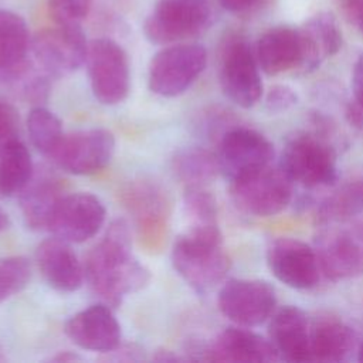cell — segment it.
I'll return each instance as SVG.
<instances>
[{
    "label": "cell",
    "instance_id": "f1b7e54d",
    "mask_svg": "<svg viewBox=\"0 0 363 363\" xmlns=\"http://www.w3.org/2000/svg\"><path fill=\"white\" fill-rule=\"evenodd\" d=\"M27 132L31 145L48 157L64 136L60 119L44 106H35L30 111L27 116Z\"/></svg>",
    "mask_w": 363,
    "mask_h": 363
},
{
    "label": "cell",
    "instance_id": "d4e9b609",
    "mask_svg": "<svg viewBox=\"0 0 363 363\" xmlns=\"http://www.w3.org/2000/svg\"><path fill=\"white\" fill-rule=\"evenodd\" d=\"M31 37L23 16L0 9V72L20 69L30 52Z\"/></svg>",
    "mask_w": 363,
    "mask_h": 363
},
{
    "label": "cell",
    "instance_id": "ac0fdd59",
    "mask_svg": "<svg viewBox=\"0 0 363 363\" xmlns=\"http://www.w3.org/2000/svg\"><path fill=\"white\" fill-rule=\"evenodd\" d=\"M35 262L45 282L60 292H74L84 282V265L69 242L61 238L41 241L35 250Z\"/></svg>",
    "mask_w": 363,
    "mask_h": 363
},
{
    "label": "cell",
    "instance_id": "cb8c5ba5",
    "mask_svg": "<svg viewBox=\"0 0 363 363\" xmlns=\"http://www.w3.org/2000/svg\"><path fill=\"white\" fill-rule=\"evenodd\" d=\"M354 350V335L340 319L320 316L311 325L312 360L339 363Z\"/></svg>",
    "mask_w": 363,
    "mask_h": 363
},
{
    "label": "cell",
    "instance_id": "f35d334b",
    "mask_svg": "<svg viewBox=\"0 0 363 363\" xmlns=\"http://www.w3.org/2000/svg\"><path fill=\"white\" fill-rule=\"evenodd\" d=\"M159 354L155 356V360H159V362H174V360H180V357H177L176 354H172V352L169 350H162V352H157Z\"/></svg>",
    "mask_w": 363,
    "mask_h": 363
},
{
    "label": "cell",
    "instance_id": "e0dca14e",
    "mask_svg": "<svg viewBox=\"0 0 363 363\" xmlns=\"http://www.w3.org/2000/svg\"><path fill=\"white\" fill-rule=\"evenodd\" d=\"M68 339L84 350L113 352L121 345V325L108 303L91 305L64 323Z\"/></svg>",
    "mask_w": 363,
    "mask_h": 363
},
{
    "label": "cell",
    "instance_id": "9c48e42d",
    "mask_svg": "<svg viewBox=\"0 0 363 363\" xmlns=\"http://www.w3.org/2000/svg\"><path fill=\"white\" fill-rule=\"evenodd\" d=\"M115 153L113 135L102 128L64 133L50 155L52 162L67 173L94 174L109 164Z\"/></svg>",
    "mask_w": 363,
    "mask_h": 363
},
{
    "label": "cell",
    "instance_id": "8fae6325",
    "mask_svg": "<svg viewBox=\"0 0 363 363\" xmlns=\"http://www.w3.org/2000/svg\"><path fill=\"white\" fill-rule=\"evenodd\" d=\"M220 84L225 96L241 108H251L259 101V65L245 40L234 38L225 45L220 64Z\"/></svg>",
    "mask_w": 363,
    "mask_h": 363
},
{
    "label": "cell",
    "instance_id": "6da1fadb",
    "mask_svg": "<svg viewBox=\"0 0 363 363\" xmlns=\"http://www.w3.org/2000/svg\"><path fill=\"white\" fill-rule=\"evenodd\" d=\"M85 278L95 295L109 306L142 289L150 279L149 271L132 252L130 231L125 220H115L105 235L86 252Z\"/></svg>",
    "mask_w": 363,
    "mask_h": 363
},
{
    "label": "cell",
    "instance_id": "4fadbf2b",
    "mask_svg": "<svg viewBox=\"0 0 363 363\" xmlns=\"http://www.w3.org/2000/svg\"><path fill=\"white\" fill-rule=\"evenodd\" d=\"M274 157L271 142L248 128H233L220 140L217 160L220 173L230 182L269 164Z\"/></svg>",
    "mask_w": 363,
    "mask_h": 363
},
{
    "label": "cell",
    "instance_id": "ab89813d",
    "mask_svg": "<svg viewBox=\"0 0 363 363\" xmlns=\"http://www.w3.org/2000/svg\"><path fill=\"white\" fill-rule=\"evenodd\" d=\"M9 216L7 213L0 207V233L9 227Z\"/></svg>",
    "mask_w": 363,
    "mask_h": 363
},
{
    "label": "cell",
    "instance_id": "1f68e13d",
    "mask_svg": "<svg viewBox=\"0 0 363 363\" xmlns=\"http://www.w3.org/2000/svg\"><path fill=\"white\" fill-rule=\"evenodd\" d=\"M92 0H47L50 17L55 24L81 26L88 17Z\"/></svg>",
    "mask_w": 363,
    "mask_h": 363
},
{
    "label": "cell",
    "instance_id": "5bb4252c",
    "mask_svg": "<svg viewBox=\"0 0 363 363\" xmlns=\"http://www.w3.org/2000/svg\"><path fill=\"white\" fill-rule=\"evenodd\" d=\"M123 200L133 214L140 242L152 251L159 250L169 220V201L163 190L155 183L139 180L125 189Z\"/></svg>",
    "mask_w": 363,
    "mask_h": 363
},
{
    "label": "cell",
    "instance_id": "8d00e7d4",
    "mask_svg": "<svg viewBox=\"0 0 363 363\" xmlns=\"http://www.w3.org/2000/svg\"><path fill=\"white\" fill-rule=\"evenodd\" d=\"M223 9L230 13H248L257 7H259L265 0H218Z\"/></svg>",
    "mask_w": 363,
    "mask_h": 363
},
{
    "label": "cell",
    "instance_id": "7a4b0ae2",
    "mask_svg": "<svg viewBox=\"0 0 363 363\" xmlns=\"http://www.w3.org/2000/svg\"><path fill=\"white\" fill-rule=\"evenodd\" d=\"M172 264L183 281L199 294L218 285L230 269L217 223L193 224L173 244Z\"/></svg>",
    "mask_w": 363,
    "mask_h": 363
},
{
    "label": "cell",
    "instance_id": "484cf974",
    "mask_svg": "<svg viewBox=\"0 0 363 363\" xmlns=\"http://www.w3.org/2000/svg\"><path fill=\"white\" fill-rule=\"evenodd\" d=\"M34 174L31 155L18 139L0 153V197L20 194Z\"/></svg>",
    "mask_w": 363,
    "mask_h": 363
},
{
    "label": "cell",
    "instance_id": "4316f807",
    "mask_svg": "<svg viewBox=\"0 0 363 363\" xmlns=\"http://www.w3.org/2000/svg\"><path fill=\"white\" fill-rule=\"evenodd\" d=\"M173 172L184 187L207 186L220 172L217 155L201 147L183 149L173 159Z\"/></svg>",
    "mask_w": 363,
    "mask_h": 363
},
{
    "label": "cell",
    "instance_id": "603a6c76",
    "mask_svg": "<svg viewBox=\"0 0 363 363\" xmlns=\"http://www.w3.org/2000/svg\"><path fill=\"white\" fill-rule=\"evenodd\" d=\"M24 223L31 230L47 228L51 214L64 196L60 180L47 172L33 174L28 184L18 194Z\"/></svg>",
    "mask_w": 363,
    "mask_h": 363
},
{
    "label": "cell",
    "instance_id": "3957f363",
    "mask_svg": "<svg viewBox=\"0 0 363 363\" xmlns=\"http://www.w3.org/2000/svg\"><path fill=\"white\" fill-rule=\"evenodd\" d=\"M207 65V51L196 43L169 44L157 51L149 64V89L173 98L187 91Z\"/></svg>",
    "mask_w": 363,
    "mask_h": 363
},
{
    "label": "cell",
    "instance_id": "277c9868",
    "mask_svg": "<svg viewBox=\"0 0 363 363\" xmlns=\"http://www.w3.org/2000/svg\"><path fill=\"white\" fill-rule=\"evenodd\" d=\"M210 18L207 0H159L145 20L143 33L159 45L184 43L204 31Z\"/></svg>",
    "mask_w": 363,
    "mask_h": 363
},
{
    "label": "cell",
    "instance_id": "ba28073f",
    "mask_svg": "<svg viewBox=\"0 0 363 363\" xmlns=\"http://www.w3.org/2000/svg\"><path fill=\"white\" fill-rule=\"evenodd\" d=\"M88 44L81 26L55 24L31 37L30 51L43 72L61 77L85 64Z\"/></svg>",
    "mask_w": 363,
    "mask_h": 363
},
{
    "label": "cell",
    "instance_id": "44dd1931",
    "mask_svg": "<svg viewBox=\"0 0 363 363\" xmlns=\"http://www.w3.org/2000/svg\"><path fill=\"white\" fill-rule=\"evenodd\" d=\"M255 57L259 68L268 75L299 69L302 64L299 30L286 26L269 28L258 38Z\"/></svg>",
    "mask_w": 363,
    "mask_h": 363
},
{
    "label": "cell",
    "instance_id": "7c38bea8",
    "mask_svg": "<svg viewBox=\"0 0 363 363\" xmlns=\"http://www.w3.org/2000/svg\"><path fill=\"white\" fill-rule=\"evenodd\" d=\"M105 216L106 210L96 196L91 193L64 194L51 214L47 230L69 244H79L101 230Z\"/></svg>",
    "mask_w": 363,
    "mask_h": 363
},
{
    "label": "cell",
    "instance_id": "d6986e66",
    "mask_svg": "<svg viewBox=\"0 0 363 363\" xmlns=\"http://www.w3.org/2000/svg\"><path fill=\"white\" fill-rule=\"evenodd\" d=\"M269 340L286 362H312L311 325L298 306L286 305L278 309L268 326Z\"/></svg>",
    "mask_w": 363,
    "mask_h": 363
},
{
    "label": "cell",
    "instance_id": "83f0119b",
    "mask_svg": "<svg viewBox=\"0 0 363 363\" xmlns=\"http://www.w3.org/2000/svg\"><path fill=\"white\" fill-rule=\"evenodd\" d=\"M363 211V177L353 179L322 203L319 220L325 224L346 223Z\"/></svg>",
    "mask_w": 363,
    "mask_h": 363
},
{
    "label": "cell",
    "instance_id": "f546056e",
    "mask_svg": "<svg viewBox=\"0 0 363 363\" xmlns=\"http://www.w3.org/2000/svg\"><path fill=\"white\" fill-rule=\"evenodd\" d=\"M31 267L26 257L0 258V302L21 292L30 282Z\"/></svg>",
    "mask_w": 363,
    "mask_h": 363
},
{
    "label": "cell",
    "instance_id": "52a82bcc",
    "mask_svg": "<svg viewBox=\"0 0 363 363\" xmlns=\"http://www.w3.org/2000/svg\"><path fill=\"white\" fill-rule=\"evenodd\" d=\"M279 167L305 187L329 186L336 182V155L320 138L302 133L291 138L282 149Z\"/></svg>",
    "mask_w": 363,
    "mask_h": 363
},
{
    "label": "cell",
    "instance_id": "8992f818",
    "mask_svg": "<svg viewBox=\"0 0 363 363\" xmlns=\"http://www.w3.org/2000/svg\"><path fill=\"white\" fill-rule=\"evenodd\" d=\"M292 183L281 167L268 164L230 182V194L241 211L255 217H269L289 204Z\"/></svg>",
    "mask_w": 363,
    "mask_h": 363
},
{
    "label": "cell",
    "instance_id": "9a60e30c",
    "mask_svg": "<svg viewBox=\"0 0 363 363\" xmlns=\"http://www.w3.org/2000/svg\"><path fill=\"white\" fill-rule=\"evenodd\" d=\"M267 264L274 277L295 289H311L320 279L318 254L306 242L281 237L267 248Z\"/></svg>",
    "mask_w": 363,
    "mask_h": 363
},
{
    "label": "cell",
    "instance_id": "2e32d148",
    "mask_svg": "<svg viewBox=\"0 0 363 363\" xmlns=\"http://www.w3.org/2000/svg\"><path fill=\"white\" fill-rule=\"evenodd\" d=\"M322 274L330 279H347L363 274V225L353 224L326 231L318 245Z\"/></svg>",
    "mask_w": 363,
    "mask_h": 363
},
{
    "label": "cell",
    "instance_id": "5b68a950",
    "mask_svg": "<svg viewBox=\"0 0 363 363\" xmlns=\"http://www.w3.org/2000/svg\"><path fill=\"white\" fill-rule=\"evenodd\" d=\"M85 65L94 96L104 105H118L130 91V65L126 51L111 38L89 41Z\"/></svg>",
    "mask_w": 363,
    "mask_h": 363
},
{
    "label": "cell",
    "instance_id": "30bf717a",
    "mask_svg": "<svg viewBox=\"0 0 363 363\" xmlns=\"http://www.w3.org/2000/svg\"><path fill=\"white\" fill-rule=\"evenodd\" d=\"M221 313L238 326L252 328L271 318L277 296L274 288L262 279H230L218 292Z\"/></svg>",
    "mask_w": 363,
    "mask_h": 363
},
{
    "label": "cell",
    "instance_id": "ffe728a7",
    "mask_svg": "<svg viewBox=\"0 0 363 363\" xmlns=\"http://www.w3.org/2000/svg\"><path fill=\"white\" fill-rule=\"evenodd\" d=\"M210 362H277L279 354L271 340L245 326L227 328L203 352Z\"/></svg>",
    "mask_w": 363,
    "mask_h": 363
},
{
    "label": "cell",
    "instance_id": "d6a6232c",
    "mask_svg": "<svg viewBox=\"0 0 363 363\" xmlns=\"http://www.w3.org/2000/svg\"><path fill=\"white\" fill-rule=\"evenodd\" d=\"M18 112L16 108L0 99V153L13 142L18 140Z\"/></svg>",
    "mask_w": 363,
    "mask_h": 363
},
{
    "label": "cell",
    "instance_id": "4dcf8cb0",
    "mask_svg": "<svg viewBox=\"0 0 363 363\" xmlns=\"http://www.w3.org/2000/svg\"><path fill=\"white\" fill-rule=\"evenodd\" d=\"M184 206L194 224L217 223V206L213 194L206 186L184 187Z\"/></svg>",
    "mask_w": 363,
    "mask_h": 363
},
{
    "label": "cell",
    "instance_id": "74e56055",
    "mask_svg": "<svg viewBox=\"0 0 363 363\" xmlns=\"http://www.w3.org/2000/svg\"><path fill=\"white\" fill-rule=\"evenodd\" d=\"M50 360H52V362H75V360H81V357L72 352H60Z\"/></svg>",
    "mask_w": 363,
    "mask_h": 363
},
{
    "label": "cell",
    "instance_id": "e575fe53",
    "mask_svg": "<svg viewBox=\"0 0 363 363\" xmlns=\"http://www.w3.org/2000/svg\"><path fill=\"white\" fill-rule=\"evenodd\" d=\"M352 91L354 102L363 109V55L359 57L352 72Z\"/></svg>",
    "mask_w": 363,
    "mask_h": 363
},
{
    "label": "cell",
    "instance_id": "836d02e7",
    "mask_svg": "<svg viewBox=\"0 0 363 363\" xmlns=\"http://www.w3.org/2000/svg\"><path fill=\"white\" fill-rule=\"evenodd\" d=\"M298 101L296 92L288 85H275L267 94V109L269 112H282L294 106Z\"/></svg>",
    "mask_w": 363,
    "mask_h": 363
},
{
    "label": "cell",
    "instance_id": "7402d4cb",
    "mask_svg": "<svg viewBox=\"0 0 363 363\" xmlns=\"http://www.w3.org/2000/svg\"><path fill=\"white\" fill-rule=\"evenodd\" d=\"M298 30L302 43V72L316 69L342 47V31L333 14L328 11L315 14Z\"/></svg>",
    "mask_w": 363,
    "mask_h": 363
},
{
    "label": "cell",
    "instance_id": "60d3db41",
    "mask_svg": "<svg viewBox=\"0 0 363 363\" xmlns=\"http://www.w3.org/2000/svg\"><path fill=\"white\" fill-rule=\"evenodd\" d=\"M357 359H359V362H363V343L359 346V350H357Z\"/></svg>",
    "mask_w": 363,
    "mask_h": 363
},
{
    "label": "cell",
    "instance_id": "d590c367",
    "mask_svg": "<svg viewBox=\"0 0 363 363\" xmlns=\"http://www.w3.org/2000/svg\"><path fill=\"white\" fill-rule=\"evenodd\" d=\"M343 10L347 20L363 31V0H345Z\"/></svg>",
    "mask_w": 363,
    "mask_h": 363
}]
</instances>
